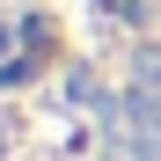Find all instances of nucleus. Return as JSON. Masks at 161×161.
<instances>
[{"label": "nucleus", "instance_id": "1", "mask_svg": "<svg viewBox=\"0 0 161 161\" xmlns=\"http://www.w3.org/2000/svg\"><path fill=\"white\" fill-rule=\"evenodd\" d=\"M0 161H110L73 0H0Z\"/></svg>", "mask_w": 161, "mask_h": 161}]
</instances>
